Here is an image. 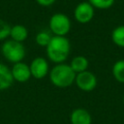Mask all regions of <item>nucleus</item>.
Wrapping results in <instances>:
<instances>
[{
    "label": "nucleus",
    "instance_id": "obj_1",
    "mask_svg": "<svg viewBox=\"0 0 124 124\" xmlns=\"http://www.w3.org/2000/svg\"><path fill=\"white\" fill-rule=\"evenodd\" d=\"M46 48L48 59L55 64H60L64 63V61L70 55L71 44L68 38L65 36L53 35Z\"/></svg>",
    "mask_w": 124,
    "mask_h": 124
},
{
    "label": "nucleus",
    "instance_id": "obj_2",
    "mask_svg": "<svg viewBox=\"0 0 124 124\" xmlns=\"http://www.w3.org/2000/svg\"><path fill=\"white\" fill-rule=\"evenodd\" d=\"M76 73L73 71L69 64L60 63L56 64L49 72L50 82L60 88H65L72 85L75 82Z\"/></svg>",
    "mask_w": 124,
    "mask_h": 124
},
{
    "label": "nucleus",
    "instance_id": "obj_3",
    "mask_svg": "<svg viewBox=\"0 0 124 124\" xmlns=\"http://www.w3.org/2000/svg\"><path fill=\"white\" fill-rule=\"evenodd\" d=\"M1 52L3 56L11 63L21 62L25 56V47L22 43L16 42L14 40H7L1 46Z\"/></svg>",
    "mask_w": 124,
    "mask_h": 124
},
{
    "label": "nucleus",
    "instance_id": "obj_4",
    "mask_svg": "<svg viewBox=\"0 0 124 124\" xmlns=\"http://www.w3.org/2000/svg\"><path fill=\"white\" fill-rule=\"evenodd\" d=\"M48 26L54 36H66L71 30V20L65 14L56 13L50 16Z\"/></svg>",
    "mask_w": 124,
    "mask_h": 124
},
{
    "label": "nucleus",
    "instance_id": "obj_5",
    "mask_svg": "<svg viewBox=\"0 0 124 124\" xmlns=\"http://www.w3.org/2000/svg\"><path fill=\"white\" fill-rule=\"evenodd\" d=\"M75 83L81 91L90 92L97 86V78L92 72L86 70L76 75Z\"/></svg>",
    "mask_w": 124,
    "mask_h": 124
},
{
    "label": "nucleus",
    "instance_id": "obj_6",
    "mask_svg": "<svg viewBox=\"0 0 124 124\" xmlns=\"http://www.w3.org/2000/svg\"><path fill=\"white\" fill-rule=\"evenodd\" d=\"M94 14H95L94 8L87 1H84V2L78 3L75 8L74 17L78 22L81 24H85L90 22L93 19Z\"/></svg>",
    "mask_w": 124,
    "mask_h": 124
},
{
    "label": "nucleus",
    "instance_id": "obj_7",
    "mask_svg": "<svg viewBox=\"0 0 124 124\" xmlns=\"http://www.w3.org/2000/svg\"><path fill=\"white\" fill-rule=\"evenodd\" d=\"M31 77L42 79L48 74V63L44 57H35L29 65Z\"/></svg>",
    "mask_w": 124,
    "mask_h": 124
},
{
    "label": "nucleus",
    "instance_id": "obj_8",
    "mask_svg": "<svg viewBox=\"0 0 124 124\" xmlns=\"http://www.w3.org/2000/svg\"><path fill=\"white\" fill-rule=\"evenodd\" d=\"M11 72H12L14 80L17 82H26L31 78L29 65H27L26 63H23L22 61L14 64L13 68L11 69Z\"/></svg>",
    "mask_w": 124,
    "mask_h": 124
},
{
    "label": "nucleus",
    "instance_id": "obj_9",
    "mask_svg": "<svg viewBox=\"0 0 124 124\" xmlns=\"http://www.w3.org/2000/svg\"><path fill=\"white\" fill-rule=\"evenodd\" d=\"M71 124H91L92 117L90 112L82 108H75L70 115Z\"/></svg>",
    "mask_w": 124,
    "mask_h": 124
},
{
    "label": "nucleus",
    "instance_id": "obj_10",
    "mask_svg": "<svg viewBox=\"0 0 124 124\" xmlns=\"http://www.w3.org/2000/svg\"><path fill=\"white\" fill-rule=\"evenodd\" d=\"M14 78L11 69L3 63H0V91L6 90L12 86Z\"/></svg>",
    "mask_w": 124,
    "mask_h": 124
},
{
    "label": "nucleus",
    "instance_id": "obj_11",
    "mask_svg": "<svg viewBox=\"0 0 124 124\" xmlns=\"http://www.w3.org/2000/svg\"><path fill=\"white\" fill-rule=\"evenodd\" d=\"M10 37H11V40H14L18 43H22L28 37V30L24 25L16 24L14 26H11Z\"/></svg>",
    "mask_w": 124,
    "mask_h": 124
},
{
    "label": "nucleus",
    "instance_id": "obj_12",
    "mask_svg": "<svg viewBox=\"0 0 124 124\" xmlns=\"http://www.w3.org/2000/svg\"><path fill=\"white\" fill-rule=\"evenodd\" d=\"M69 65L71 66V68L73 69V71L76 74H78V73H81V72H84L87 70L89 62L85 56L78 55V56H75L71 60V63Z\"/></svg>",
    "mask_w": 124,
    "mask_h": 124
},
{
    "label": "nucleus",
    "instance_id": "obj_13",
    "mask_svg": "<svg viewBox=\"0 0 124 124\" xmlns=\"http://www.w3.org/2000/svg\"><path fill=\"white\" fill-rule=\"evenodd\" d=\"M111 73L115 80L120 83H124V60H117L111 68Z\"/></svg>",
    "mask_w": 124,
    "mask_h": 124
},
{
    "label": "nucleus",
    "instance_id": "obj_14",
    "mask_svg": "<svg viewBox=\"0 0 124 124\" xmlns=\"http://www.w3.org/2000/svg\"><path fill=\"white\" fill-rule=\"evenodd\" d=\"M111 40L117 46L124 47V25H118L112 30Z\"/></svg>",
    "mask_w": 124,
    "mask_h": 124
},
{
    "label": "nucleus",
    "instance_id": "obj_15",
    "mask_svg": "<svg viewBox=\"0 0 124 124\" xmlns=\"http://www.w3.org/2000/svg\"><path fill=\"white\" fill-rule=\"evenodd\" d=\"M94 9L107 10L113 6L115 0H88L87 1Z\"/></svg>",
    "mask_w": 124,
    "mask_h": 124
},
{
    "label": "nucleus",
    "instance_id": "obj_16",
    "mask_svg": "<svg viewBox=\"0 0 124 124\" xmlns=\"http://www.w3.org/2000/svg\"><path fill=\"white\" fill-rule=\"evenodd\" d=\"M51 35L49 32L46 31H40L39 33H37L36 37H35V41L37 43V45L41 46H46L51 39Z\"/></svg>",
    "mask_w": 124,
    "mask_h": 124
},
{
    "label": "nucleus",
    "instance_id": "obj_17",
    "mask_svg": "<svg viewBox=\"0 0 124 124\" xmlns=\"http://www.w3.org/2000/svg\"><path fill=\"white\" fill-rule=\"evenodd\" d=\"M10 31L11 25L4 19H0V41L6 40L8 37H10Z\"/></svg>",
    "mask_w": 124,
    "mask_h": 124
},
{
    "label": "nucleus",
    "instance_id": "obj_18",
    "mask_svg": "<svg viewBox=\"0 0 124 124\" xmlns=\"http://www.w3.org/2000/svg\"><path fill=\"white\" fill-rule=\"evenodd\" d=\"M55 1L56 0H36V2L40 6H43V7H49L52 4H54Z\"/></svg>",
    "mask_w": 124,
    "mask_h": 124
},
{
    "label": "nucleus",
    "instance_id": "obj_19",
    "mask_svg": "<svg viewBox=\"0 0 124 124\" xmlns=\"http://www.w3.org/2000/svg\"><path fill=\"white\" fill-rule=\"evenodd\" d=\"M123 104H124V95H123Z\"/></svg>",
    "mask_w": 124,
    "mask_h": 124
}]
</instances>
